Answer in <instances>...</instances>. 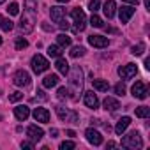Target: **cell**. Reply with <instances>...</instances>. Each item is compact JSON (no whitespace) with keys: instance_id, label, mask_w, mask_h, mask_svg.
<instances>
[{"instance_id":"cell-1","label":"cell","mask_w":150,"mask_h":150,"mask_svg":"<svg viewBox=\"0 0 150 150\" xmlns=\"http://www.w3.org/2000/svg\"><path fill=\"white\" fill-rule=\"evenodd\" d=\"M67 74H69V88L67 90L72 92L71 97H76V94H80L83 88V71L80 65H74L72 69H69Z\"/></svg>"},{"instance_id":"cell-2","label":"cell","mask_w":150,"mask_h":150,"mask_svg":"<svg viewBox=\"0 0 150 150\" xmlns=\"http://www.w3.org/2000/svg\"><path fill=\"white\" fill-rule=\"evenodd\" d=\"M122 146H125V148H141L143 146V139H141L139 132L132 131V132L125 134L122 138Z\"/></svg>"},{"instance_id":"cell-3","label":"cell","mask_w":150,"mask_h":150,"mask_svg":"<svg viewBox=\"0 0 150 150\" xmlns=\"http://www.w3.org/2000/svg\"><path fill=\"white\" fill-rule=\"evenodd\" d=\"M71 16L74 20V32H83L85 27H87V16H85V13L80 7H76V9L71 11Z\"/></svg>"},{"instance_id":"cell-4","label":"cell","mask_w":150,"mask_h":150,"mask_svg":"<svg viewBox=\"0 0 150 150\" xmlns=\"http://www.w3.org/2000/svg\"><path fill=\"white\" fill-rule=\"evenodd\" d=\"M30 65H32V71L35 72V74H41V72H44L48 67H50V62L42 57V55H34L32 57V60H30Z\"/></svg>"},{"instance_id":"cell-5","label":"cell","mask_w":150,"mask_h":150,"mask_svg":"<svg viewBox=\"0 0 150 150\" xmlns=\"http://www.w3.org/2000/svg\"><path fill=\"white\" fill-rule=\"evenodd\" d=\"M55 111H57V115H58V118H60L62 122H76V124H78V115L74 113V111H69V110L64 108L62 104H57V106H55Z\"/></svg>"},{"instance_id":"cell-6","label":"cell","mask_w":150,"mask_h":150,"mask_svg":"<svg viewBox=\"0 0 150 150\" xmlns=\"http://www.w3.org/2000/svg\"><path fill=\"white\" fill-rule=\"evenodd\" d=\"M34 23H35V16H32L25 11L23 16H21V21H20V30L23 34H30L34 30Z\"/></svg>"},{"instance_id":"cell-7","label":"cell","mask_w":150,"mask_h":150,"mask_svg":"<svg viewBox=\"0 0 150 150\" xmlns=\"http://www.w3.org/2000/svg\"><path fill=\"white\" fill-rule=\"evenodd\" d=\"M13 83L16 87H27V85H30V74L27 71H23V69L16 71L14 76H13Z\"/></svg>"},{"instance_id":"cell-8","label":"cell","mask_w":150,"mask_h":150,"mask_svg":"<svg viewBox=\"0 0 150 150\" xmlns=\"http://www.w3.org/2000/svg\"><path fill=\"white\" fill-rule=\"evenodd\" d=\"M136 72H138L136 64H125V65L118 67V76L122 80H131L132 76H136Z\"/></svg>"},{"instance_id":"cell-9","label":"cell","mask_w":150,"mask_h":150,"mask_svg":"<svg viewBox=\"0 0 150 150\" xmlns=\"http://www.w3.org/2000/svg\"><path fill=\"white\" fill-rule=\"evenodd\" d=\"M85 138H87V141H88L90 145H94V146H99V145L103 143V136H101V132L96 131L94 127H90V129L85 131Z\"/></svg>"},{"instance_id":"cell-10","label":"cell","mask_w":150,"mask_h":150,"mask_svg":"<svg viewBox=\"0 0 150 150\" xmlns=\"http://www.w3.org/2000/svg\"><path fill=\"white\" fill-rule=\"evenodd\" d=\"M131 92H132V96H134L136 99H141V101L146 99V96H148V90H146V87H145L143 81H136V83L132 85Z\"/></svg>"},{"instance_id":"cell-11","label":"cell","mask_w":150,"mask_h":150,"mask_svg":"<svg viewBox=\"0 0 150 150\" xmlns=\"http://www.w3.org/2000/svg\"><path fill=\"white\" fill-rule=\"evenodd\" d=\"M88 44L94 46V48L103 50V48H108L110 41H108V37H104V35H90V37H88Z\"/></svg>"},{"instance_id":"cell-12","label":"cell","mask_w":150,"mask_h":150,"mask_svg":"<svg viewBox=\"0 0 150 150\" xmlns=\"http://www.w3.org/2000/svg\"><path fill=\"white\" fill-rule=\"evenodd\" d=\"M83 103H85V106L90 108V110H97V108H99V99H97V96H96L92 90L85 92V96H83Z\"/></svg>"},{"instance_id":"cell-13","label":"cell","mask_w":150,"mask_h":150,"mask_svg":"<svg viewBox=\"0 0 150 150\" xmlns=\"http://www.w3.org/2000/svg\"><path fill=\"white\" fill-rule=\"evenodd\" d=\"M134 14V7L132 6H122L118 9V16H120V23H129V20Z\"/></svg>"},{"instance_id":"cell-14","label":"cell","mask_w":150,"mask_h":150,"mask_svg":"<svg viewBox=\"0 0 150 150\" xmlns=\"http://www.w3.org/2000/svg\"><path fill=\"white\" fill-rule=\"evenodd\" d=\"M50 16H51V21L58 25V23L65 18V9H64V7H60V6H55V7H51V9H50Z\"/></svg>"},{"instance_id":"cell-15","label":"cell","mask_w":150,"mask_h":150,"mask_svg":"<svg viewBox=\"0 0 150 150\" xmlns=\"http://www.w3.org/2000/svg\"><path fill=\"white\" fill-rule=\"evenodd\" d=\"M34 118H35V122L48 124L50 122V111L46 108H35L34 110Z\"/></svg>"},{"instance_id":"cell-16","label":"cell","mask_w":150,"mask_h":150,"mask_svg":"<svg viewBox=\"0 0 150 150\" xmlns=\"http://www.w3.org/2000/svg\"><path fill=\"white\" fill-rule=\"evenodd\" d=\"M27 136H28L32 141H41L42 136H44V131H42L41 127H37V125H30V127L27 129Z\"/></svg>"},{"instance_id":"cell-17","label":"cell","mask_w":150,"mask_h":150,"mask_svg":"<svg viewBox=\"0 0 150 150\" xmlns=\"http://www.w3.org/2000/svg\"><path fill=\"white\" fill-rule=\"evenodd\" d=\"M14 117H16L18 120H27V118L30 117V108L25 106V104L16 106V108H14Z\"/></svg>"},{"instance_id":"cell-18","label":"cell","mask_w":150,"mask_h":150,"mask_svg":"<svg viewBox=\"0 0 150 150\" xmlns=\"http://www.w3.org/2000/svg\"><path fill=\"white\" fill-rule=\"evenodd\" d=\"M103 11H104V16L108 20H111L117 13V6H115V0H106L104 6H103Z\"/></svg>"},{"instance_id":"cell-19","label":"cell","mask_w":150,"mask_h":150,"mask_svg":"<svg viewBox=\"0 0 150 150\" xmlns=\"http://www.w3.org/2000/svg\"><path fill=\"white\" fill-rule=\"evenodd\" d=\"M129 125H131V118H129V117H122V118L117 122V125H115V132H117L118 136H122Z\"/></svg>"},{"instance_id":"cell-20","label":"cell","mask_w":150,"mask_h":150,"mask_svg":"<svg viewBox=\"0 0 150 150\" xmlns=\"http://www.w3.org/2000/svg\"><path fill=\"white\" fill-rule=\"evenodd\" d=\"M103 104H104V110H106V111H117V110L120 108V103H118L115 97H106Z\"/></svg>"},{"instance_id":"cell-21","label":"cell","mask_w":150,"mask_h":150,"mask_svg":"<svg viewBox=\"0 0 150 150\" xmlns=\"http://www.w3.org/2000/svg\"><path fill=\"white\" fill-rule=\"evenodd\" d=\"M55 67H57V71H58L60 74H67V72H69V64H67V60H65V58H62V57H58V58H57Z\"/></svg>"},{"instance_id":"cell-22","label":"cell","mask_w":150,"mask_h":150,"mask_svg":"<svg viewBox=\"0 0 150 150\" xmlns=\"http://www.w3.org/2000/svg\"><path fill=\"white\" fill-rule=\"evenodd\" d=\"M58 76H57V74H48V76L42 80V85L46 87V88H51V87H57L58 85Z\"/></svg>"},{"instance_id":"cell-23","label":"cell","mask_w":150,"mask_h":150,"mask_svg":"<svg viewBox=\"0 0 150 150\" xmlns=\"http://www.w3.org/2000/svg\"><path fill=\"white\" fill-rule=\"evenodd\" d=\"M25 9L28 14L37 16V0H25Z\"/></svg>"},{"instance_id":"cell-24","label":"cell","mask_w":150,"mask_h":150,"mask_svg":"<svg viewBox=\"0 0 150 150\" xmlns=\"http://www.w3.org/2000/svg\"><path fill=\"white\" fill-rule=\"evenodd\" d=\"M94 88L99 90V92H108L110 83H108L106 80H94Z\"/></svg>"},{"instance_id":"cell-25","label":"cell","mask_w":150,"mask_h":150,"mask_svg":"<svg viewBox=\"0 0 150 150\" xmlns=\"http://www.w3.org/2000/svg\"><path fill=\"white\" fill-rule=\"evenodd\" d=\"M13 21L11 20H7V18H4V16H0V30H4V32H9V30H13Z\"/></svg>"},{"instance_id":"cell-26","label":"cell","mask_w":150,"mask_h":150,"mask_svg":"<svg viewBox=\"0 0 150 150\" xmlns=\"http://www.w3.org/2000/svg\"><path fill=\"white\" fill-rule=\"evenodd\" d=\"M57 42L60 48H67V46H71V37L65 34H60V35H57Z\"/></svg>"},{"instance_id":"cell-27","label":"cell","mask_w":150,"mask_h":150,"mask_svg":"<svg viewBox=\"0 0 150 150\" xmlns=\"http://www.w3.org/2000/svg\"><path fill=\"white\" fill-rule=\"evenodd\" d=\"M85 51H87V50H85L83 46H72V50H71V53H69V55H71L72 58H78V57H83V55H85Z\"/></svg>"},{"instance_id":"cell-28","label":"cell","mask_w":150,"mask_h":150,"mask_svg":"<svg viewBox=\"0 0 150 150\" xmlns=\"http://www.w3.org/2000/svg\"><path fill=\"white\" fill-rule=\"evenodd\" d=\"M48 55L53 57V58H58V57L62 55V48H60L58 44H55V46H48Z\"/></svg>"},{"instance_id":"cell-29","label":"cell","mask_w":150,"mask_h":150,"mask_svg":"<svg viewBox=\"0 0 150 150\" xmlns=\"http://www.w3.org/2000/svg\"><path fill=\"white\" fill-rule=\"evenodd\" d=\"M90 25L92 27H96V28H103L104 27V23H103V20L96 14V13H92V18H90Z\"/></svg>"},{"instance_id":"cell-30","label":"cell","mask_w":150,"mask_h":150,"mask_svg":"<svg viewBox=\"0 0 150 150\" xmlns=\"http://www.w3.org/2000/svg\"><path fill=\"white\" fill-rule=\"evenodd\" d=\"M150 115V110L146 108V106H138L136 108V117H139V118H146Z\"/></svg>"},{"instance_id":"cell-31","label":"cell","mask_w":150,"mask_h":150,"mask_svg":"<svg viewBox=\"0 0 150 150\" xmlns=\"http://www.w3.org/2000/svg\"><path fill=\"white\" fill-rule=\"evenodd\" d=\"M143 50H145V42H138L136 46H132L131 53H132V55H136V57H139V55L143 53Z\"/></svg>"},{"instance_id":"cell-32","label":"cell","mask_w":150,"mask_h":150,"mask_svg":"<svg viewBox=\"0 0 150 150\" xmlns=\"http://www.w3.org/2000/svg\"><path fill=\"white\" fill-rule=\"evenodd\" d=\"M57 97H58L60 101H65V99L69 97V90H67L65 87H60V88L57 90Z\"/></svg>"},{"instance_id":"cell-33","label":"cell","mask_w":150,"mask_h":150,"mask_svg":"<svg viewBox=\"0 0 150 150\" xmlns=\"http://www.w3.org/2000/svg\"><path fill=\"white\" fill-rule=\"evenodd\" d=\"M14 46H16V50H25V48L28 46V41L23 39V37H18L16 42H14Z\"/></svg>"},{"instance_id":"cell-34","label":"cell","mask_w":150,"mask_h":150,"mask_svg":"<svg viewBox=\"0 0 150 150\" xmlns=\"http://www.w3.org/2000/svg\"><path fill=\"white\" fill-rule=\"evenodd\" d=\"M7 13H9L11 16H16V14L20 13V6H18L16 2H13V4L9 6V9H7Z\"/></svg>"},{"instance_id":"cell-35","label":"cell","mask_w":150,"mask_h":150,"mask_svg":"<svg viewBox=\"0 0 150 150\" xmlns=\"http://www.w3.org/2000/svg\"><path fill=\"white\" fill-rule=\"evenodd\" d=\"M74 146H76V143H74V141H62L60 143V150H71Z\"/></svg>"},{"instance_id":"cell-36","label":"cell","mask_w":150,"mask_h":150,"mask_svg":"<svg viewBox=\"0 0 150 150\" xmlns=\"http://www.w3.org/2000/svg\"><path fill=\"white\" fill-rule=\"evenodd\" d=\"M115 94H117V96H124V94H125V85H124L122 81L115 85Z\"/></svg>"},{"instance_id":"cell-37","label":"cell","mask_w":150,"mask_h":150,"mask_svg":"<svg viewBox=\"0 0 150 150\" xmlns=\"http://www.w3.org/2000/svg\"><path fill=\"white\" fill-rule=\"evenodd\" d=\"M20 99H23V94H21V92H13V94L9 96V101H11V103H18Z\"/></svg>"},{"instance_id":"cell-38","label":"cell","mask_w":150,"mask_h":150,"mask_svg":"<svg viewBox=\"0 0 150 150\" xmlns=\"http://www.w3.org/2000/svg\"><path fill=\"white\" fill-rule=\"evenodd\" d=\"M99 6H101V0H90V4H88V9H90L92 13H96V11L99 9Z\"/></svg>"},{"instance_id":"cell-39","label":"cell","mask_w":150,"mask_h":150,"mask_svg":"<svg viewBox=\"0 0 150 150\" xmlns=\"http://www.w3.org/2000/svg\"><path fill=\"white\" fill-rule=\"evenodd\" d=\"M58 27H60V28H62V30H67V28H69V23H67V20H65V18H64V20H62V21H60V23H58Z\"/></svg>"},{"instance_id":"cell-40","label":"cell","mask_w":150,"mask_h":150,"mask_svg":"<svg viewBox=\"0 0 150 150\" xmlns=\"http://www.w3.org/2000/svg\"><path fill=\"white\" fill-rule=\"evenodd\" d=\"M35 145H34V141H23L21 143V148H34Z\"/></svg>"},{"instance_id":"cell-41","label":"cell","mask_w":150,"mask_h":150,"mask_svg":"<svg viewBox=\"0 0 150 150\" xmlns=\"http://www.w3.org/2000/svg\"><path fill=\"white\" fill-rule=\"evenodd\" d=\"M37 97H39L41 101H46V99H48V96H46L42 90H37Z\"/></svg>"},{"instance_id":"cell-42","label":"cell","mask_w":150,"mask_h":150,"mask_svg":"<svg viewBox=\"0 0 150 150\" xmlns=\"http://www.w3.org/2000/svg\"><path fill=\"white\" fill-rule=\"evenodd\" d=\"M41 27H42V28H44V30H46V32H53V27H50V25H48V23H42V25H41Z\"/></svg>"},{"instance_id":"cell-43","label":"cell","mask_w":150,"mask_h":150,"mask_svg":"<svg viewBox=\"0 0 150 150\" xmlns=\"http://www.w3.org/2000/svg\"><path fill=\"white\" fill-rule=\"evenodd\" d=\"M50 134H51V138H57V136H58V129H55V127H53V129L50 131Z\"/></svg>"},{"instance_id":"cell-44","label":"cell","mask_w":150,"mask_h":150,"mask_svg":"<svg viewBox=\"0 0 150 150\" xmlns=\"http://www.w3.org/2000/svg\"><path fill=\"white\" fill-rule=\"evenodd\" d=\"M122 2H127V4H131V6H136L138 0H122Z\"/></svg>"},{"instance_id":"cell-45","label":"cell","mask_w":150,"mask_h":150,"mask_svg":"<svg viewBox=\"0 0 150 150\" xmlns=\"http://www.w3.org/2000/svg\"><path fill=\"white\" fill-rule=\"evenodd\" d=\"M67 136H71V138H74V136H76V132H74L72 129H69V131H67Z\"/></svg>"},{"instance_id":"cell-46","label":"cell","mask_w":150,"mask_h":150,"mask_svg":"<svg viewBox=\"0 0 150 150\" xmlns=\"http://www.w3.org/2000/svg\"><path fill=\"white\" fill-rule=\"evenodd\" d=\"M145 67L150 69V60H148V58H145Z\"/></svg>"},{"instance_id":"cell-47","label":"cell","mask_w":150,"mask_h":150,"mask_svg":"<svg viewBox=\"0 0 150 150\" xmlns=\"http://www.w3.org/2000/svg\"><path fill=\"white\" fill-rule=\"evenodd\" d=\"M145 7H146V9L150 11V0H145Z\"/></svg>"},{"instance_id":"cell-48","label":"cell","mask_w":150,"mask_h":150,"mask_svg":"<svg viewBox=\"0 0 150 150\" xmlns=\"http://www.w3.org/2000/svg\"><path fill=\"white\" fill-rule=\"evenodd\" d=\"M57 2H60V4H67L69 0H57Z\"/></svg>"},{"instance_id":"cell-49","label":"cell","mask_w":150,"mask_h":150,"mask_svg":"<svg viewBox=\"0 0 150 150\" xmlns=\"http://www.w3.org/2000/svg\"><path fill=\"white\" fill-rule=\"evenodd\" d=\"M0 46H2V35H0Z\"/></svg>"},{"instance_id":"cell-50","label":"cell","mask_w":150,"mask_h":150,"mask_svg":"<svg viewBox=\"0 0 150 150\" xmlns=\"http://www.w3.org/2000/svg\"><path fill=\"white\" fill-rule=\"evenodd\" d=\"M4 2H6V0H0V4H4Z\"/></svg>"}]
</instances>
